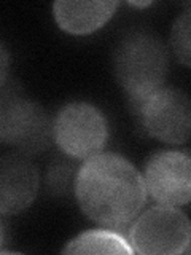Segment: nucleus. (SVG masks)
Masks as SVG:
<instances>
[{
    "instance_id": "f257e3e1",
    "label": "nucleus",
    "mask_w": 191,
    "mask_h": 255,
    "mask_svg": "<svg viewBox=\"0 0 191 255\" xmlns=\"http://www.w3.org/2000/svg\"><path fill=\"white\" fill-rule=\"evenodd\" d=\"M74 193L86 217L116 231L131 225L147 201L142 174L116 153L85 159L77 172Z\"/></svg>"
},
{
    "instance_id": "f03ea898",
    "label": "nucleus",
    "mask_w": 191,
    "mask_h": 255,
    "mask_svg": "<svg viewBox=\"0 0 191 255\" xmlns=\"http://www.w3.org/2000/svg\"><path fill=\"white\" fill-rule=\"evenodd\" d=\"M113 64L129 104H137L164 86L169 56L161 38L145 30H134L119 40Z\"/></svg>"
},
{
    "instance_id": "7ed1b4c3",
    "label": "nucleus",
    "mask_w": 191,
    "mask_h": 255,
    "mask_svg": "<svg viewBox=\"0 0 191 255\" xmlns=\"http://www.w3.org/2000/svg\"><path fill=\"white\" fill-rule=\"evenodd\" d=\"M53 142V120L38 102L18 90H0V143L22 155H35Z\"/></svg>"
},
{
    "instance_id": "20e7f679",
    "label": "nucleus",
    "mask_w": 191,
    "mask_h": 255,
    "mask_svg": "<svg viewBox=\"0 0 191 255\" xmlns=\"http://www.w3.org/2000/svg\"><path fill=\"white\" fill-rule=\"evenodd\" d=\"M131 225L129 241L142 255H180L190 249L191 225L185 212L174 206H155L137 215Z\"/></svg>"
},
{
    "instance_id": "39448f33",
    "label": "nucleus",
    "mask_w": 191,
    "mask_h": 255,
    "mask_svg": "<svg viewBox=\"0 0 191 255\" xmlns=\"http://www.w3.org/2000/svg\"><path fill=\"white\" fill-rule=\"evenodd\" d=\"M53 140L67 156L88 159L107 145V118L90 102H70L53 120Z\"/></svg>"
},
{
    "instance_id": "423d86ee",
    "label": "nucleus",
    "mask_w": 191,
    "mask_h": 255,
    "mask_svg": "<svg viewBox=\"0 0 191 255\" xmlns=\"http://www.w3.org/2000/svg\"><path fill=\"white\" fill-rule=\"evenodd\" d=\"M131 109L148 135L180 145L190 139L191 106L188 96L172 86H161Z\"/></svg>"
},
{
    "instance_id": "0eeeda50",
    "label": "nucleus",
    "mask_w": 191,
    "mask_h": 255,
    "mask_svg": "<svg viewBox=\"0 0 191 255\" xmlns=\"http://www.w3.org/2000/svg\"><path fill=\"white\" fill-rule=\"evenodd\" d=\"M147 195L158 204L180 207L191 198V159L187 150H158L143 169Z\"/></svg>"
},
{
    "instance_id": "6e6552de",
    "label": "nucleus",
    "mask_w": 191,
    "mask_h": 255,
    "mask_svg": "<svg viewBox=\"0 0 191 255\" xmlns=\"http://www.w3.org/2000/svg\"><path fill=\"white\" fill-rule=\"evenodd\" d=\"M40 190V172L22 153L0 156V215L26 211Z\"/></svg>"
},
{
    "instance_id": "1a4fd4ad",
    "label": "nucleus",
    "mask_w": 191,
    "mask_h": 255,
    "mask_svg": "<svg viewBox=\"0 0 191 255\" xmlns=\"http://www.w3.org/2000/svg\"><path fill=\"white\" fill-rule=\"evenodd\" d=\"M118 2H59L53 3L58 26L72 35H88L103 27L115 14Z\"/></svg>"
},
{
    "instance_id": "9d476101",
    "label": "nucleus",
    "mask_w": 191,
    "mask_h": 255,
    "mask_svg": "<svg viewBox=\"0 0 191 255\" xmlns=\"http://www.w3.org/2000/svg\"><path fill=\"white\" fill-rule=\"evenodd\" d=\"M64 254H134L132 247L116 230H90L78 235L64 247Z\"/></svg>"
},
{
    "instance_id": "9b49d317",
    "label": "nucleus",
    "mask_w": 191,
    "mask_h": 255,
    "mask_svg": "<svg viewBox=\"0 0 191 255\" xmlns=\"http://www.w3.org/2000/svg\"><path fill=\"white\" fill-rule=\"evenodd\" d=\"M77 169L74 163L66 159H56L46 169L45 185L48 193L54 196H67L75 188Z\"/></svg>"
},
{
    "instance_id": "f8f14e48",
    "label": "nucleus",
    "mask_w": 191,
    "mask_h": 255,
    "mask_svg": "<svg viewBox=\"0 0 191 255\" xmlns=\"http://www.w3.org/2000/svg\"><path fill=\"white\" fill-rule=\"evenodd\" d=\"M190 10L183 11L177 19H175L172 32H171V46L177 61L182 66L190 67L191 64V51H190Z\"/></svg>"
},
{
    "instance_id": "ddd939ff",
    "label": "nucleus",
    "mask_w": 191,
    "mask_h": 255,
    "mask_svg": "<svg viewBox=\"0 0 191 255\" xmlns=\"http://www.w3.org/2000/svg\"><path fill=\"white\" fill-rule=\"evenodd\" d=\"M10 74V53H8L6 46L0 40V90H3Z\"/></svg>"
},
{
    "instance_id": "4468645a",
    "label": "nucleus",
    "mask_w": 191,
    "mask_h": 255,
    "mask_svg": "<svg viewBox=\"0 0 191 255\" xmlns=\"http://www.w3.org/2000/svg\"><path fill=\"white\" fill-rule=\"evenodd\" d=\"M3 239H5V227H3L2 219H0V247L3 244Z\"/></svg>"
}]
</instances>
